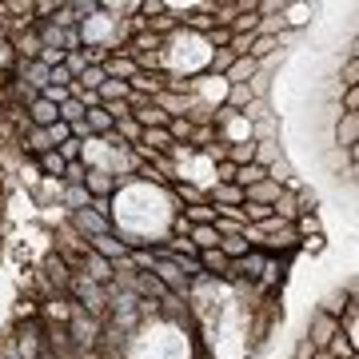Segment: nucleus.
I'll list each match as a JSON object with an SVG mask.
<instances>
[{
    "label": "nucleus",
    "mask_w": 359,
    "mask_h": 359,
    "mask_svg": "<svg viewBox=\"0 0 359 359\" xmlns=\"http://www.w3.org/2000/svg\"><path fill=\"white\" fill-rule=\"evenodd\" d=\"M240 212H244V224H264V219H271L268 204H240Z\"/></svg>",
    "instance_id": "nucleus-19"
},
{
    "label": "nucleus",
    "mask_w": 359,
    "mask_h": 359,
    "mask_svg": "<svg viewBox=\"0 0 359 359\" xmlns=\"http://www.w3.org/2000/svg\"><path fill=\"white\" fill-rule=\"evenodd\" d=\"M84 188H88L92 200H112L116 196V180L108 176V172H88V176H84Z\"/></svg>",
    "instance_id": "nucleus-8"
},
{
    "label": "nucleus",
    "mask_w": 359,
    "mask_h": 359,
    "mask_svg": "<svg viewBox=\"0 0 359 359\" xmlns=\"http://www.w3.org/2000/svg\"><path fill=\"white\" fill-rule=\"evenodd\" d=\"M359 112V88H347L344 92V116H355Z\"/></svg>",
    "instance_id": "nucleus-22"
},
{
    "label": "nucleus",
    "mask_w": 359,
    "mask_h": 359,
    "mask_svg": "<svg viewBox=\"0 0 359 359\" xmlns=\"http://www.w3.org/2000/svg\"><path fill=\"white\" fill-rule=\"evenodd\" d=\"M208 204H216V208L244 204V188H240V184H212V188H208Z\"/></svg>",
    "instance_id": "nucleus-6"
},
{
    "label": "nucleus",
    "mask_w": 359,
    "mask_h": 359,
    "mask_svg": "<svg viewBox=\"0 0 359 359\" xmlns=\"http://www.w3.org/2000/svg\"><path fill=\"white\" fill-rule=\"evenodd\" d=\"M40 96H44V100H48V104H56V108H60V104H65V100H72V96H68V88H44V92H40Z\"/></svg>",
    "instance_id": "nucleus-23"
},
{
    "label": "nucleus",
    "mask_w": 359,
    "mask_h": 359,
    "mask_svg": "<svg viewBox=\"0 0 359 359\" xmlns=\"http://www.w3.org/2000/svg\"><path fill=\"white\" fill-rule=\"evenodd\" d=\"M28 148H32V152H52V148H56V144H52V132L48 128H28Z\"/></svg>",
    "instance_id": "nucleus-16"
},
{
    "label": "nucleus",
    "mask_w": 359,
    "mask_h": 359,
    "mask_svg": "<svg viewBox=\"0 0 359 359\" xmlns=\"http://www.w3.org/2000/svg\"><path fill=\"white\" fill-rule=\"evenodd\" d=\"M188 240L196 244V252H208V248H219L216 228H188Z\"/></svg>",
    "instance_id": "nucleus-15"
},
{
    "label": "nucleus",
    "mask_w": 359,
    "mask_h": 359,
    "mask_svg": "<svg viewBox=\"0 0 359 359\" xmlns=\"http://www.w3.org/2000/svg\"><path fill=\"white\" fill-rule=\"evenodd\" d=\"M40 172H44V176H48V180L65 176V160L56 156V148H52V152H44V156H40Z\"/></svg>",
    "instance_id": "nucleus-18"
},
{
    "label": "nucleus",
    "mask_w": 359,
    "mask_h": 359,
    "mask_svg": "<svg viewBox=\"0 0 359 359\" xmlns=\"http://www.w3.org/2000/svg\"><path fill=\"white\" fill-rule=\"evenodd\" d=\"M80 268H84L80 276H88V280H92V283H100V287H104V283H112V280H116L112 264H108L104 256H96V252H84V259H80Z\"/></svg>",
    "instance_id": "nucleus-5"
},
{
    "label": "nucleus",
    "mask_w": 359,
    "mask_h": 359,
    "mask_svg": "<svg viewBox=\"0 0 359 359\" xmlns=\"http://www.w3.org/2000/svg\"><path fill=\"white\" fill-rule=\"evenodd\" d=\"M40 359H56V355H40Z\"/></svg>",
    "instance_id": "nucleus-24"
},
{
    "label": "nucleus",
    "mask_w": 359,
    "mask_h": 359,
    "mask_svg": "<svg viewBox=\"0 0 359 359\" xmlns=\"http://www.w3.org/2000/svg\"><path fill=\"white\" fill-rule=\"evenodd\" d=\"M168 196H172V200H180L184 208L208 204V192H204V188H196V184H172V188H168Z\"/></svg>",
    "instance_id": "nucleus-10"
},
{
    "label": "nucleus",
    "mask_w": 359,
    "mask_h": 359,
    "mask_svg": "<svg viewBox=\"0 0 359 359\" xmlns=\"http://www.w3.org/2000/svg\"><path fill=\"white\" fill-rule=\"evenodd\" d=\"M84 124H88V132L96 136V140H104V136H112V128H116V120L104 108H88V116H84Z\"/></svg>",
    "instance_id": "nucleus-9"
},
{
    "label": "nucleus",
    "mask_w": 359,
    "mask_h": 359,
    "mask_svg": "<svg viewBox=\"0 0 359 359\" xmlns=\"http://www.w3.org/2000/svg\"><path fill=\"white\" fill-rule=\"evenodd\" d=\"M88 252L104 256L108 264H120V259H128V248H124V240H116L112 231H108V236H92V240H88Z\"/></svg>",
    "instance_id": "nucleus-3"
},
{
    "label": "nucleus",
    "mask_w": 359,
    "mask_h": 359,
    "mask_svg": "<svg viewBox=\"0 0 359 359\" xmlns=\"http://www.w3.org/2000/svg\"><path fill=\"white\" fill-rule=\"evenodd\" d=\"M344 332V323H339V316H327V311H311V323H308V335H304V339H308L311 347H316V351H323V347L332 344L335 335Z\"/></svg>",
    "instance_id": "nucleus-1"
},
{
    "label": "nucleus",
    "mask_w": 359,
    "mask_h": 359,
    "mask_svg": "<svg viewBox=\"0 0 359 359\" xmlns=\"http://www.w3.org/2000/svg\"><path fill=\"white\" fill-rule=\"evenodd\" d=\"M68 320H72V332H68V335H72V344H76V347H96V344H100V320H96V316H88V311L76 304Z\"/></svg>",
    "instance_id": "nucleus-2"
},
{
    "label": "nucleus",
    "mask_w": 359,
    "mask_h": 359,
    "mask_svg": "<svg viewBox=\"0 0 359 359\" xmlns=\"http://www.w3.org/2000/svg\"><path fill=\"white\" fill-rule=\"evenodd\" d=\"M80 152H84V140H76V136H68L65 144H56V156H60L65 164H76Z\"/></svg>",
    "instance_id": "nucleus-17"
},
{
    "label": "nucleus",
    "mask_w": 359,
    "mask_h": 359,
    "mask_svg": "<svg viewBox=\"0 0 359 359\" xmlns=\"http://www.w3.org/2000/svg\"><path fill=\"white\" fill-rule=\"evenodd\" d=\"M84 176H88V168L80 164V160H76V164H65V184H68V188H80Z\"/></svg>",
    "instance_id": "nucleus-21"
},
{
    "label": "nucleus",
    "mask_w": 359,
    "mask_h": 359,
    "mask_svg": "<svg viewBox=\"0 0 359 359\" xmlns=\"http://www.w3.org/2000/svg\"><path fill=\"white\" fill-rule=\"evenodd\" d=\"M355 136H359V116H339L335 120V148L355 152Z\"/></svg>",
    "instance_id": "nucleus-7"
},
{
    "label": "nucleus",
    "mask_w": 359,
    "mask_h": 359,
    "mask_svg": "<svg viewBox=\"0 0 359 359\" xmlns=\"http://www.w3.org/2000/svg\"><path fill=\"white\" fill-rule=\"evenodd\" d=\"M248 252H252V244H248L244 236H224V240H219V256L228 259V264H236V259H244Z\"/></svg>",
    "instance_id": "nucleus-12"
},
{
    "label": "nucleus",
    "mask_w": 359,
    "mask_h": 359,
    "mask_svg": "<svg viewBox=\"0 0 359 359\" xmlns=\"http://www.w3.org/2000/svg\"><path fill=\"white\" fill-rule=\"evenodd\" d=\"M287 192V188H283V184H276V180H259V184H252V188H244V204H276V200H280V196Z\"/></svg>",
    "instance_id": "nucleus-4"
},
{
    "label": "nucleus",
    "mask_w": 359,
    "mask_h": 359,
    "mask_svg": "<svg viewBox=\"0 0 359 359\" xmlns=\"http://www.w3.org/2000/svg\"><path fill=\"white\" fill-rule=\"evenodd\" d=\"M280 13H287V16H283V28H304L311 20L308 4H280Z\"/></svg>",
    "instance_id": "nucleus-13"
},
{
    "label": "nucleus",
    "mask_w": 359,
    "mask_h": 359,
    "mask_svg": "<svg viewBox=\"0 0 359 359\" xmlns=\"http://www.w3.org/2000/svg\"><path fill=\"white\" fill-rule=\"evenodd\" d=\"M65 68L72 72V80H76L80 72L88 68V56H84V48H80V52H65Z\"/></svg>",
    "instance_id": "nucleus-20"
},
{
    "label": "nucleus",
    "mask_w": 359,
    "mask_h": 359,
    "mask_svg": "<svg viewBox=\"0 0 359 359\" xmlns=\"http://www.w3.org/2000/svg\"><path fill=\"white\" fill-rule=\"evenodd\" d=\"M256 72H259L256 60H252V56H240V60L228 68V76H224V80H228V84H252V76H256Z\"/></svg>",
    "instance_id": "nucleus-11"
},
{
    "label": "nucleus",
    "mask_w": 359,
    "mask_h": 359,
    "mask_svg": "<svg viewBox=\"0 0 359 359\" xmlns=\"http://www.w3.org/2000/svg\"><path fill=\"white\" fill-rule=\"evenodd\" d=\"M60 200H65V208H72V212L92 208V196H88V188H84V184H80V188H68V184H65V196H60Z\"/></svg>",
    "instance_id": "nucleus-14"
}]
</instances>
